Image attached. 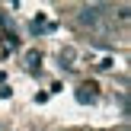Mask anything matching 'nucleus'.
I'll use <instances>...</instances> for the list:
<instances>
[{
  "label": "nucleus",
  "mask_w": 131,
  "mask_h": 131,
  "mask_svg": "<svg viewBox=\"0 0 131 131\" xmlns=\"http://www.w3.org/2000/svg\"><path fill=\"white\" fill-rule=\"evenodd\" d=\"M102 10H106V6H99V3L80 6V23H83V26H96V23H99V16H102Z\"/></svg>",
  "instance_id": "1"
},
{
  "label": "nucleus",
  "mask_w": 131,
  "mask_h": 131,
  "mask_svg": "<svg viewBox=\"0 0 131 131\" xmlns=\"http://www.w3.org/2000/svg\"><path fill=\"white\" fill-rule=\"evenodd\" d=\"M77 99H80V102H93V93H83V90H80V93H77Z\"/></svg>",
  "instance_id": "2"
}]
</instances>
